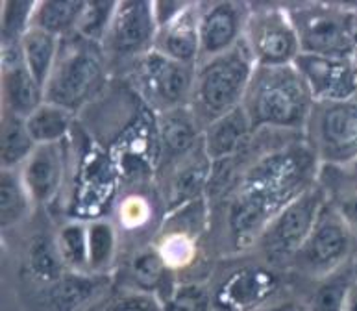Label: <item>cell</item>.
I'll use <instances>...</instances> for the list:
<instances>
[{
  "mask_svg": "<svg viewBox=\"0 0 357 311\" xmlns=\"http://www.w3.org/2000/svg\"><path fill=\"white\" fill-rule=\"evenodd\" d=\"M313 158L307 151L276 152L261 160L241 183L229 213L237 241L263 236L272 219L311 188Z\"/></svg>",
  "mask_w": 357,
  "mask_h": 311,
  "instance_id": "1",
  "label": "cell"
},
{
  "mask_svg": "<svg viewBox=\"0 0 357 311\" xmlns=\"http://www.w3.org/2000/svg\"><path fill=\"white\" fill-rule=\"evenodd\" d=\"M252 128H304L314 100L294 65L257 67L243 100Z\"/></svg>",
  "mask_w": 357,
  "mask_h": 311,
  "instance_id": "2",
  "label": "cell"
},
{
  "mask_svg": "<svg viewBox=\"0 0 357 311\" xmlns=\"http://www.w3.org/2000/svg\"><path fill=\"white\" fill-rule=\"evenodd\" d=\"M256 69V59L245 41L220 56L204 59L197 69L192 86L195 115L211 124L235 107L243 106Z\"/></svg>",
  "mask_w": 357,
  "mask_h": 311,
  "instance_id": "3",
  "label": "cell"
},
{
  "mask_svg": "<svg viewBox=\"0 0 357 311\" xmlns=\"http://www.w3.org/2000/svg\"><path fill=\"white\" fill-rule=\"evenodd\" d=\"M104 82V61L96 43L76 36L65 47L59 45L58 59L45 87V103L56 104L75 113Z\"/></svg>",
  "mask_w": 357,
  "mask_h": 311,
  "instance_id": "4",
  "label": "cell"
},
{
  "mask_svg": "<svg viewBox=\"0 0 357 311\" xmlns=\"http://www.w3.org/2000/svg\"><path fill=\"white\" fill-rule=\"evenodd\" d=\"M298 33L304 54L326 58H350L356 49V32L344 13L326 6H298L287 10Z\"/></svg>",
  "mask_w": 357,
  "mask_h": 311,
  "instance_id": "5",
  "label": "cell"
},
{
  "mask_svg": "<svg viewBox=\"0 0 357 311\" xmlns=\"http://www.w3.org/2000/svg\"><path fill=\"white\" fill-rule=\"evenodd\" d=\"M324 206V193L311 185L287 208H283L261 236V247L268 258L274 261L296 258Z\"/></svg>",
  "mask_w": 357,
  "mask_h": 311,
  "instance_id": "6",
  "label": "cell"
},
{
  "mask_svg": "<svg viewBox=\"0 0 357 311\" xmlns=\"http://www.w3.org/2000/svg\"><path fill=\"white\" fill-rule=\"evenodd\" d=\"M245 43L257 67L293 65L302 54L298 33L287 10L261 8L246 19Z\"/></svg>",
  "mask_w": 357,
  "mask_h": 311,
  "instance_id": "7",
  "label": "cell"
},
{
  "mask_svg": "<svg viewBox=\"0 0 357 311\" xmlns=\"http://www.w3.org/2000/svg\"><path fill=\"white\" fill-rule=\"evenodd\" d=\"M313 149L320 160L347 163L357 158V100L314 104Z\"/></svg>",
  "mask_w": 357,
  "mask_h": 311,
  "instance_id": "8",
  "label": "cell"
},
{
  "mask_svg": "<svg viewBox=\"0 0 357 311\" xmlns=\"http://www.w3.org/2000/svg\"><path fill=\"white\" fill-rule=\"evenodd\" d=\"M352 243L354 234L341 213L324 206L313 232L294 261L314 276H326L333 273L348 258Z\"/></svg>",
  "mask_w": 357,
  "mask_h": 311,
  "instance_id": "9",
  "label": "cell"
},
{
  "mask_svg": "<svg viewBox=\"0 0 357 311\" xmlns=\"http://www.w3.org/2000/svg\"><path fill=\"white\" fill-rule=\"evenodd\" d=\"M195 76V65L180 63L158 50H150L139 61V84L150 103L160 106L161 112L187 106L185 103L192 95Z\"/></svg>",
  "mask_w": 357,
  "mask_h": 311,
  "instance_id": "10",
  "label": "cell"
},
{
  "mask_svg": "<svg viewBox=\"0 0 357 311\" xmlns=\"http://www.w3.org/2000/svg\"><path fill=\"white\" fill-rule=\"evenodd\" d=\"M293 65L304 78L314 104L342 103L356 95L357 65L352 58H326L302 52Z\"/></svg>",
  "mask_w": 357,
  "mask_h": 311,
  "instance_id": "11",
  "label": "cell"
},
{
  "mask_svg": "<svg viewBox=\"0 0 357 311\" xmlns=\"http://www.w3.org/2000/svg\"><path fill=\"white\" fill-rule=\"evenodd\" d=\"M160 24L154 4L150 2H119L113 11L106 41L117 56H141L154 50Z\"/></svg>",
  "mask_w": 357,
  "mask_h": 311,
  "instance_id": "12",
  "label": "cell"
},
{
  "mask_svg": "<svg viewBox=\"0 0 357 311\" xmlns=\"http://www.w3.org/2000/svg\"><path fill=\"white\" fill-rule=\"evenodd\" d=\"M276 289V274L261 267H245L224 280L215 301L226 311H252L268 302Z\"/></svg>",
  "mask_w": 357,
  "mask_h": 311,
  "instance_id": "13",
  "label": "cell"
},
{
  "mask_svg": "<svg viewBox=\"0 0 357 311\" xmlns=\"http://www.w3.org/2000/svg\"><path fill=\"white\" fill-rule=\"evenodd\" d=\"M246 28L243 10L234 2H217L200 13V58L211 59L228 52L241 43V32Z\"/></svg>",
  "mask_w": 357,
  "mask_h": 311,
  "instance_id": "14",
  "label": "cell"
},
{
  "mask_svg": "<svg viewBox=\"0 0 357 311\" xmlns=\"http://www.w3.org/2000/svg\"><path fill=\"white\" fill-rule=\"evenodd\" d=\"M21 180L33 204H47L63 182V152L58 145H39L21 167Z\"/></svg>",
  "mask_w": 357,
  "mask_h": 311,
  "instance_id": "15",
  "label": "cell"
},
{
  "mask_svg": "<svg viewBox=\"0 0 357 311\" xmlns=\"http://www.w3.org/2000/svg\"><path fill=\"white\" fill-rule=\"evenodd\" d=\"M200 13L197 6L187 4L174 19L160 26L154 50L180 63L195 65L200 58Z\"/></svg>",
  "mask_w": 357,
  "mask_h": 311,
  "instance_id": "16",
  "label": "cell"
},
{
  "mask_svg": "<svg viewBox=\"0 0 357 311\" xmlns=\"http://www.w3.org/2000/svg\"><path fill=\"white\" fill-rule=\"evenodd\" d=\"M106 276L87 273H69L45 291V306L48 311H80L95 301L104 289Z\"/></svg>",
  "mask_w": 357,
  "mask_h": 311,
  "instance_id": "17",
  "label": "cell"
},
{
  "mask_svg": "<svg viewBox=\"0 0 357 311\" xmlns=\"http://www.w3.org/2000/svg\"><path fill=\"white\" fill-rule=\"evenodd\" d=\"M252 128L248 113L243 106L226 113L204 130V154L209 161H220L239 151Z\"/></svg>",
  "mask_w": 357,
  "mask_h": 311,
  "instance_id": "18",
  "label": "cell"
},
{
  "mask_svg": "<svg viewBox=\"0 0 357 311\" xmlns=\"http://www.w3.org/2000/svg\"><path fill=\"white\" fill-rule=\"evenodd\" d=\"M2 89H4L6 112L13 113L17 117L28 119L39 106L45 104V89L30 75L22 59L6 65Z\"/></svg>",
  "mask_w": 357,
  "mask_h": 311,
  "instance_id": "19",
  "label": "cell"
},
{
  "mask_svg": "<svg viewBox=\"0 0 357 311\" xmlns=\"http://www.w3.org/2000/svg\"><path fill=\"white\" fill-rule=\"evenodd\" d=\"M59 45L61 39L36 26H30V30L21 39L22 63L43 89L47 87V82L58 59Z\"/></svg>",
  "mask_w": 357,
  "mask_h": 311,
  "instance_id": "20",
  "label": "cell"
},
{
  "mask_svg": "<svg viewBox=\"0 0 357 311\" xmlns=\"http://www.w3.org/2000/svg\"><path fill=\"white\" fill-rule=\"evenodd\" d=\"M160 137L165 151L172 156H187L197 146L200 130L198 117L185 106L160 113Z\"/></svg>",
  "mask_w": 357,
  "mask_h": 311,
  "instance_id": "21",
  "label": "cell"
},
{
  "mask_svg": "<svg viewBox=\"0 0 357 311\" xmlns=\"http://www.w3.org/2000/svg\"><path fill=\"white\" fill-rule=\"evenodd\" d=\"M38 149L36 141L26 128V119L6 112L2 121V137H0V161L2 171H15Z\"/></svg>",
  "mask_w": 357,
  "mask_h": 311,
  "instance_id": "22",
  "label": "cell"
},
{
  "mask_svg": "<svg viewBox=\"0 0 357 311\" xmlns=\"http://www.w3.org/2000/svg\"><path fill=\"white\" fill-rule=\"evenodd\" d=\"M73 112L45 103L26 119V128L36 145H58L69 134Z\"/></svg>",
  "mask_w": 357,
  "mask_h": 311,
  "instance_id": "23",
  "label": "cell"
},
{
  "mask_svg": "<svg viewBox=\"0 0 357 311\" xmlns=\"http://www.w3.org/2000/svg\"><path fill=\"white\" fill-rule=\"evenodd\" d=\"M86 2H41L36 4L32 13V26L52 33L56 38H63L67 33L75 32L76 24L80 21L82 11Z\"/></svg>",
  "mask_w": 357,
  "mask_h": 311,
  "instance_id": "24",
  "label": "cell"
},
{
  "mask_svg": "<svg viewBox=\"0 0 357 311\" xmlns=\"http://www.w3.org/2000/svg\"><path fill=\"white\" fill-rule=\"evenodd\" d=\"M32 199L17 171H2L0 174V222L2 228H13L30 213Z\"/></svg>",
  "mask_w": 357,
  "mask_h": 311,
  "instance_id": "25",
  "label": "cell"
},
{
  "mask_svg": "<svg viewBox=\"0 0 357 311\" xmlns=\"http://www.w3.org/2000/svg\"><path fill=\"white\" fill-rule=\"evenodd\" d=\"M28 268L38 282L48 285L56 284L69 268L65 267L63 258L58 250V243L50 241L48 237L33 239L32 247L28 250Z\"/></svg>",
  "mask_w": 357,
  "mask_h": 311,
  "instance_id": "26",
  "label": "cell"
},
{
  "mask_svg": "<svg viewBox=\"0 0 357 311\" xmlns=\"http://www.w3.org/2000/svg\"><path fill=\"white\" fill-rule=\"evenodd\" d=\"M115 230L109 222H93L87 226V256H89V274L104 276L112 267L115 256Z\"/></svg>",
  "mask_w": 357,
  "mask_h": 311,
  "instance_id": "27",
  "label": "cell"
},
{
  "mask_svg": "<svg viewBox=\"0 0 357 311\" xmlns=\"http://www.w3.org/2000/svg\"><path fill=\"white\" fill-rule=\"evenodd\" d=\"M209 163L211 161L208 158L202 161H191L178 171V174L174 176V183H172V209H178L198 200L204 185L208 182Z\"/></svg>",
  "mask_w": 357,
  "mask_h": 311,
  "instance_id": "28",
  "label": "cell"
},
{
  "mask_svg": "<svg viewBox=\"0 0 357 311\" xmlns=\"http://www.w3.org/2000/svg\"><path fill=\"white\" fill-rule=\"evenodd\" d=\"M58 250L63 258L65 267L73 273L89 274L87 256V228L82 225H67L56 237Z\"/></svg>",
  "mask_w": 357,
  "mask_h": 311,
  "instance_id": "29",
  "label": "cell"
},
{
  "mask_svg": "<svg viewBox=\"0 0 357 311\" xmlns=\"http://www.w3.org/2000/svg\"><path fill=\"white\" fill-rule=\"evenodd\" d=\"M115 6L117 4H113V2H86L80 21L76 24V36L93 41V43L104 41L109 24H112Z\"/></svg>",
  "mask_w": 357,
  "mask_h": 311,
  "instance_id": "30",
  "label": "cell"
},
{
  "mask_svg": "<svg viewBox=\"0 0 357 311\" xmlns=\"http://www.w3.org/2000/svg\"><path fill=\"white\" fill-rule=\"evenodd\" d=\"M167 271V261L161 256V252L149 248L139 252L132 261V276L137 284L141 293H150L154 295V289H158L163 282Z\"/></svg>",
  "mask_w": 357,
  "mask_h": 311,
  "instance_id": "31",
  "label": "cell"
},
{
  "mask_svg": "<svg viewBox=\"0 0 357 311\" xmlns=\"http://www.w3.org/2000/svg\"><path fill=\"white\" fill-rule=\"evenodd\" d=\"M161 304L163 311H209L211 296L204 285L181 284L174 287Z\"/></svg>",
  "mask_w": 357,
  "mask_h": 311,
  "instance_id": "32",
  "label": "cell"
},
{
  "mask_svg": "<svg viewBox=\"0 0 357 311\" xmlns=\"http://www.w3.org/2000/svg\"><path fill=\"white\" fill-rule=\"evenodd\" d=\"M100 311H163V304L155 295L135 291L113 298Z\"/></svg>",
  "mask_w": 357,
  "mask_h": 311,
  "instance_id": "33",
  "label": "cell"
},
{
  "mask_svg": "<svg viewBox=\"0 0 357 311\" xmlns=\"http://www.w3.org/2000/svg\"><path fill=\"white\" fill-rule=\"evenodd\" d=\"M348 285L350 282H344V280H333L322 285L314 293L313 311H342Z\"/></svg>",
  "mask_w": 357,
  "mask_h": 311,
  "instance_id": "34",
  "label": "cell"
},
{
  "mask_svg": "<svg viewBox=\"0 0 357 311\" xmlns=\"http://www.w3.org/2000/svg\"><path fill=\"white\" fill-rule=\"evenodd\" d=\"M337 211L341 213V217L344 219V222L348 225L352 234H357V193L350 195L347 199L342 200Z\"/></svg>",
  "mask_w": 357,
  "mask_h": 311,
  "instance_id": "35",
  "label": "cell"
},
{
  "mask_svg": "<svg viewBox=\"0 0 357 311\" xmlns=\"http://www.w3.org/2000/svg\"><path fill=\"white\" fill-rule=\"evenodd\" d=\"M342 311H357V282H350V285H348Z\"/></svg>",
  "mask_w": 357,
  "mask_h": 311,
  "instance_id": "36",
  "label": "cell"
},
{
  "mask_svg": "<svg viewBox=\"0 0 357 311\" xmlns=\"http://www.w3.org/2000/svg\"><path fill=\"white\" fill-rule=\"evenodd\" d=\"M268 311H296V310H293L291 306H282V308H272V310Z\"/></svg>",
  "mask_w": 357,
  "mask_h": 311,
  "instance_id": "37",
  "label": "cell"
},
{
  "mask_svg": "<svg viewBox=\"0 0 357 311\" xmlns=\"http://www.w3.org/2000/svg\"><path fill=\"white\" fill-rule=\"evenodd\" d=\"M356 47H357V32H356Z\"/></svg>",
  "mask_w": 357,
  "mask_h": 311,
  "instance_id": "38",
  "label": "cell"
}]
</instances>
